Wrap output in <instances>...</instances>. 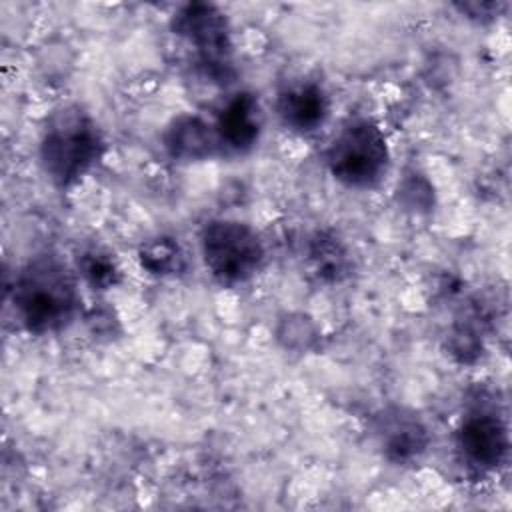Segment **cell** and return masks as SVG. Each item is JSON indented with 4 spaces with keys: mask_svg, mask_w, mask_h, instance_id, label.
Returning a JSON list of instances; mask_svg holds the SVG:
<instances>
[{
    "mask_svg": "<svg viewBox=\"0 0 512 512\" xmlns=\"http://www.w3.org/2000/svg\"><path fill=\"white\" fill-rule=\"evenodd\" d=\"M12 304L28 332H58L66 328L78 312L80 294L76 278L58 256H34L14 278Z\"/></svg>",
    "mask_w": 512,
    "mask_h": 512,
    "instance_id": "cell-1",
    "label": "cell"
},
{
    "mask_svg": "<svg viewBox=\"0 0 512 512\" xmlns=\"http://www.w3.org/2000/svg\"><path fill=\"white\" fill-rule=\"evenodd\" d=\"M102 154V132L84 108L70 104L48 118L40 140V164L54 186L76 184Z\"/></svg>",
    "mask_w": 512,
    "mask_h": 512,
    "instance_id": "cell-2",
    "label": "cell"
},
{
    "mask_svg": "<svg viewBox=\"0 0 512 512\" xmlns=\"http://www.w3.org/2000/svg\"><path fill=\"white\" fill-rule=\"evenodd\" d=\"M330 174L348 188H374L382 182L390 164L384 132L366 118L348 122L326 150Z\"/></svg>",
    "mask_w": 512,
    "mask_h": 512,
    "instance_id": "cell-3",
    "label": "cell"
},
{
    "mask_svg": "<svg viewBox=\"0 0 512 512\" xmlns=\"http://www.w3.org/2000/svg\"><path fill=\"white\" fill-rule=\"evenodd\" d=\"M206 268L224 286L250 280L264 262V244L254 228L238 220H210L200 232Z\"/></svg>",
    "mask_w": 512,
    "mask_h": 512,
    "instance_id": "cell-4",
    "label": "cell"
},
{
    "mask_svg": "<svg viewBox=\"0 0 512 512\" xmlns=\"http://www.w3.org/2000/svg\"><path fill=\"white\" fill-rule=\"evenodd\" d=\"M172 32L184 38L198 54L206 74L228 78L230 74V28L226 16L206 2H190L172 18Z\"/></svg>",
    "mask_w": 512,
    "mask_h": 512,
    "instance_id": "cell-5",
    "label": "cell"
},
{
    "mask_svg": "<svg viewBox=\"0 0 512 512\" xmlns=\"http://www.w3.org/2000/svg\"><path fill=\"white\" fill-rule=\"evenodd\" d=\"M506 422L490 408H472L456 430V448L462 460L480 470H496L508 454Z\"/></svg>",
    "mask_w": 512,
    "mask_h": 512,
    "instance_id": "cell-6",
    "label": "cell"
},
{
    "mask_svg": "<svg viewBox=\"0 0 512 512\" xmlns=\"http://www.w3.org/2000/svg\"><path fill=\"white\" fill-rule=\"evenodd\" d=\"M374 434L386 460L394 464L418 460L430 444L426 424L412 410L400 406H390L376 414Z\"/></svg>",
    "mask_w": 512,
    "mask_h": 512,
    "instance_id": "cell-7",
    "label": "cell"
},
{
    "mask_svg": "<svg viewBox=\"0 0 512 512\" xmlns=\"http://www.w3.org/2000/svg\"><path fill=\"white\" fill-rule=\"evenodd\" d=\"M264 114L258 98L250 92H236L220 110L214 130L220 150L232 154L250 152L260 140Z\"/></svg>",
    "mask_w": 512,
    "mask_h": 512,
    "instance_id": "cell-8",
    "label": "cell"
},
{
    "mask_svg": "<svg viewBox=\"0 0 512 512\" xmlns=\"http://www.w3.org/2000/svg\"><path fill=\"white\" fill-rule=\"evenodd\" d=\"M330 102L324 88L312 80H296L280 88L276 114L290 130L308 134L320 128L328 116Z\"/></svg>",
    "mask_w": 512,
    "mask_h": 512,
    "instance_id": "cell-9",
    "label": "cell"
},
{
    "mask_svg": "<svg viewBox=\"0 0 512 512\" xmlns=\"http://www.w3.org/2000/svg\"><path fill=\"white\" fill-rule=\"evenodd\" d=\"M162 142L166 152L182 162L206 160L220 150L214 126L198 116L174 118L166 128Z\"/></svg>",
    "mask_w": 512,
    "mask_h": 512,
    "instance_id": "cell-10",
    "label": "cell"
},
{
    "mask_svg": "<svg viewBox=\"0 0 512 512\" xmlns=\"http://www.w3.org/2000/svg\"><path fill=\"white\" fill-rule=\"evenodd\" d=\"M308 260L314 276L328 284L344 280L350 272V258L346 246L332 232L314 234L308 246Z\"/></svg>",
    "mask_w": 512,
    "mask_h": 512,
    "instance_id": "cell-11",
    "label": "cell"
},
{
    "mask_svg": "<svg viewBox=\"0 0 512 512\" xmlns=\"http://www.w3.org/2000/svg\"><path fill=\"white\" fill-rule=\"evenodd\" d=\"M140 266L158 278H174L186 272L188 260L180 242L172 236H154L138 250Z\"/></svg>",
    "mask_w": 512,
    "mask_h": 512,
    "instance_id": "cell-12",
    "label": "cell"
},
{
    "mask_svg": "<svg viewBox=\"0 0 512 512\" xmlns=\"http://www.w3.org/2000/svg\"><path fill=\"white\" fill-rule=\"evenodd\" d=\"M78 272L94 290H110L120 282V268L110 252L88 248L78 256Z\"/></svg>",
    "mask_w": 512,
    "mask_h": 512,
    "instance_id": "cell-13",
    "label": "cell"
},
{
    "mask_svg": "<svg viewBox=\"0 0 512 512\" xmlns=\"http://www.w3.org/2000/svg\"><path fill=\"white\" fill-rule=\"evenodd\" d=\"M504 4L500 2H460L456 4V8L466 14V18L476 20V22H486V20H494V16L500 14Z\"/></svg>",
    "mask_w": 512,
    "mask_h": 512,
    "instance_id": "cell-14",
    "label": "cell"
}]
</instances>
